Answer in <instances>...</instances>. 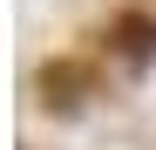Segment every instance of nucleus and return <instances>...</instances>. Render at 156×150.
Returning <instances> with one entry per match:
<instances>
[{"label": "nucleus", "instance_id": "1", "mask_svg": "<svg viewBox=\"0 0 156 150\" xmlns=\"http://www.w3.org/2000/svg\"><path fill=\"white\" fill-rule=\"evenodd\" d=\"M109 62L115 68H149L156 62V14H115L109 21Z\"/></svg>", "mask_w": 156, "mask_h": 150}, {"label": "nucleus", "instance_id": "2", "mask_svg": "<svg viewBox=\"0 0 156 150\" xmlns=\"http://www.w3.org/2000/svg\"><path fill=\"white\" fill-rule=\"evenodd\" d=\"M88 89H95V68H88V62H68V55H61V62H48V68L34 75V96H41L48 109H75Z\"/></svg>", "mask_w": 156, "mask_h": 150}]
</instances>
